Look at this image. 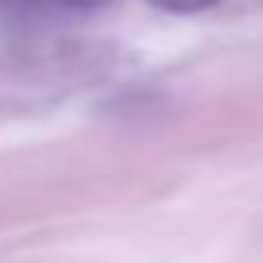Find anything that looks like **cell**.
<instances>
[{"mask_svg":"<svg viewBox=\"0 0 263 263\" xmlns=\"http://www.w3.org/2000/svg\"><path fill=\"white\" fill-rule=\"evenodd\" d=\"M54 4H66V8H101L108 0H54Z\"/></svg>","mask_w":263,"mask_h":263,"instance_id":"obj_2","label":"cell"},{"mask_svg":"<svg viewBox=\"0 0 263 263\" xmlns=\"http://www.w3.org/2000/svg\"><path fill=\"white\" fill-rule=\"evenodd\" d=\"M151 4L163 12H201V8H213L217 0H151Z\"/></svg>","mask_w":263,"mask_h":263,"instance_id":"obj_1","label":"cell"}]
</instances>
